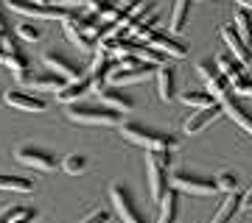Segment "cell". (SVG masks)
I'll return each mask as SVG.
<instances>
[{
    "label": "cell",
    "mask_w": 252,
    "mask_h": 223,
    "mask_svg": "<svg viewBox=\"0 0 252 223\" xmlns=\"http://www.w3.org/2000/svg\"><path fill=\"white\" fill-rule=\"evenodd\" d=\"M235 3H241V9H252V0H235Z\"/></svg>",
    "instance_id": "cell-40"
},
{
    "label": "cell",
    "mask_w": 252,
    "mask_h": 223,
    "mask_svg": "<svg viewBox=\"0 0 252 223\" xmlns=\"http://www.w3.org/2000/svg\"><path fill=\"white\" fill-rule=\"evenodd\" d=\"M190 3H196V0H190Z\"/></svg>",
    "instance_id": "cell-43"
},
{
    "label": "cell",
    "mask_w": 252,
    "mask_h": 223,
    "mask_svg": "<svg viewBox=\"0 0 252 223\" xmlns=\"http://www.w3.org/2000/svg\"><path fill=\"white\" fill-rule=\"evenodd\" d=\"M168 168H171V165L160 162L157 153L149 151V190H152V201H157V204H160V198L165 196V190L171 187V181H168Z\"/></svg>",
    "instance_id": "cell-9"
},
{
    "label": "cell",
    "mask_w": 252,
    "mask_h": 223,
    "mask_svg": "<svg viewBox=\"0 0 252 223\" xmlns=\"http://www.w3.org/2000/svg\"><path fill=\"white\" fill-rule=\"evenodd\" d=\"M9 9L28 20H62V23L70 17V11H73V9H59L54 3L42 6V3H34V0H9Z\"/></svg>",
    "instance_id": "cell-6"
},
{
    "label": "cell",
    "mask_w": 252,
    "mask_h": 223,
    "mask_svg": "<svg viewBox=\"0 0 252 223\" xmlns=\"http://www.w3.org/2000/svg\"><path fill=\"white\" fill-rule=\"evenodd\" d=\"M121 134H124L129 143L143 145L149 151H174L180 140L168 131H160V128H152V125H143L137 120H129V123H121Z\"/></svg>",
    "instance_id": "cell-1"
},
{
    "label": "cell",
    "mask_w": 252,
    "mask_h": 223,
    "mask_svg": "<svg viewBox=\"0 0 252 223\" xmlns=\"http://www.w3.org/2000/svg\"><path fill=\"white\" fill-rule=\"evenodd\" d=\"M196 70H199V75L205 78V84H207V95H213L216 100H221L224 95H230L233 89H230V81L219 73V67L210 59H202V62L196 64Z\"/></svg>",
    "instance_id": "cell-8"
},
{
    "label": "cell",
    "mask_w": 252,
    "mask_h": 223,
    "mask_svg": "<svg viewBox=\"0 0 252 223\" xmlns=\"http://www.w3.org/2000/svg\"><path fill=\"white\" fill-rule=\"evenodd\" d=\"M98 92H101V100H104V106L115 109V112H121V115L135 109V98H132V95H129L124 87H112V84H109V87H101Z\"/></svg>",
    "instance_id": "cell-15"
},
{
    "label": "cell",
    "mask_w": 252,
    "mask_h": 223,
    "mask_svg": "<svg viewBox=\"0 0 252 223\" xmlns=\"http://www.w3.org/2000/svg\"><path fill=\"white\" fill-rule=\"evenodd\" d=\"M219 106H221V112H224L230 120H235V123H238L244 131L252 137V109L247 106L238 95H233V92H230V95H224V98L219 100Z\"/></svg>",
    "instance_id": "cell-10"
},
{
    "label": "cell",
    "mask_w": 252,
    "mask_h": 223,
    "mask_svg": "<svg viewBox=\"0 0 252 223\" xmlns=\"http://www.w3.org/2000/svg\"><path fill=\"white\" fill-rule=\"evenodd\" d=\"M112 64H115V59H112V56H107V53H95V62H93V67H90L93 89H101V87H104V78L109 75Z\"/></svg>",
    "instance_id": "cell-24"
},
{
    "label": "cell",
    "mask_w": 252,
    "mask_h": 223,
    "mask_svg": "<svg viewBox=\"0 0 252 223\" xmlns=\"http://www.w3.org/2000/svg\"><path fill=\"white\" fill-rule=\"evenodd\" d=\"M6 64L11 67L14 78H17V84H26V81H28V56H26V50L20 48V50L6 53Z\"/></svg>",
    "instance_id": "cell-25"
},
{
    "label": "cell",
    "mask_w": 252,
    "mask_h": 223,
    "mask_svg": "<svg viewBox=\"0 0 252 223\" xmlns=\"http://www.w3.org/2000/svg\"><path fill=\"white\" fill-rule=\"evenodd\" d=\"M221 115H224V112H221V106H219V103H213V106H207V109H196V112L185 120V125H182V128H185V134H190V137H193V134L205 131L210 123H216Z\"/></svg>",
    "instance_id": "cell-14"
},
{
    "label": "cell",
    "mask_w": 252,
    "mask_h": 223,
    "mask_svg": "<svg viewBox=\"0 0 252 223\" xmlns=\"http://www.w3.org/2000/svg\"><path fill=\"white\" fill-rule=\"evenodd\" d=\"M146 45H152V48H157L162 56H174V59H185L188 56V48H185V42H180V39H174L171 34H165V31H154L149 39H146Z\"/></svg>",
    "instance_id": "cell-13"
},
{
    "label": "cell",
    "mask_w": 252,
    "mask_h": 223,
    "mask_svg": "<svg viewBox=\"0 0 252 223\" xmlns=\"http://www.w3.org/2000/svg\"><path fill=\"white\" fill-rule=\"evenodd\" d=\"M81 223H109V212L107 209H98V212H90Z\"/></svg>",
    "instance_id": "cell-38"
},
{
    "label": "cell",
    "mask_w": 252,
    "mask_h": 223,
    "mask_svg": "<svg viewBox=\"0 0 252 223\" xmlns=\"http://www.w3.org/2000/svg\"><path fill=\"white\" fill-rule=\"evenodd\" d=\"M3 100L9 103V106L14 109H23V112H45L48 109V100L39 98V95H31V92H20V89H14V92H6L3 95Z\"/></svg>",
    "instance_id": "cell-16"
},
{
    "label": "cell",
    "mask_w": 252,
    "mask_h": 223,
    "mask_svg": "<svg viewBox=\"0 0 252 223\" xmlns=\"http://www.w3.org/2000/svg\"><path fill=\"white\" fill-rule=\"evenodd\" d=\"M62 168L67 170L70 176H81V173L87 170V156H84V153H70V156L62 159Z\"/></svg>",
    "instance_id": "cell-34"
},
{
    "label": "cell",
    "mask_w": 252,
    "mask_h": 223,
    "mask_svg": "<svg viewBox=\"0 0 252 223\" xmlns=\"http://www.w3.org/2000/svg\"><path fill=\"white\" fill-rule=\"evenodd\" d=\"M42 62H45L48 70L56 73V75H62L64 81H73V78H79L81 75L79 64L73 62L67 53H62V50H48V53L42 56Z\"/></svg>",
    "instance_id": "cell-11"
},
{
    "label": "cell",
    "mask_w": 252,
    "mask_h": 223,
    "mask_svg": "<svg viewBox=\"0 0 252 223\" xmlns=\"http://www.w3.org/2000/svg\"><path fill=\"white\" fill-rule=\"evenodd\" d=\"M87 92H93V78H90V73H81L79 78L64 81V87L56 89V100L70 106V103H79V98H84Z\"/></svg>",
    "instance_id": "cell-12"
},
{
    "label": "cell",
    "mask_w": 252,
    "mask_h": 223,
    "mask_svg": "<svg viewBox=\"0 0 252 223\" xmlns=\"http://www.w3.org/2000/svg\"><path fill=\"white\" fill-rule=\"evenodd\" d=\"M157 23H160V17H157V14L137 20L135 25L129 28V31H132V36H135V42H146V39H149V36H152L154 31H157Z\"/></svg>",
    "instance_id": "cell-31"
},
{
    "label": "cell",
    "mask_w": 252,
    "mask_h": 223,
    "mask_svg": "<svg viewBox=\"0 0 252 223\" xmlns=\"http://www.w3.org/2000/svg\"><path fill=\"white\" fill-rule=\"evenodd\" d=\"M0 190H14V193H34V181L26 176H11L0 173Z\"/></svg>",
    "instance_id": "cell-28"
},
{
    "label": "cell",
    "mask_w": 252,
    "mask_h": 223,
    "mask_svg": "<svg viewBox=\"0 0 252 223\" xmlns=\"http://www.w3.org/2000/svg\"><path fill=\"white\" fill-rule=\"evenodd\" d=\"M14 159L20 165H26V168H36V170H56L59 159H56V153H51L48 148H39V145H20L17 151H14Z\"/></svg>",
    "instance_id": "cell-7"
},
{
    "label": "cell",
    "mask_w": 252,
    "mask_h": 223,
    "mask_svg": "<svg viewBox=\"0 0 252 223\" xmlns=\"http://www.w3.org/2000/svg\"><path fill=\"white\" fill-rule=\"evenodd\" d=\"M180 218V190L168 187L165 196L160 198V221L157 223H177Z\"/></svg>",
    "instance_id": "cell-20"
},
{
    "label": "cell",
    "mask_w": 252,
    "mask_h": 223,
    "mask_svg": "<svg viewBox=\"0 0 252 223\" xmlns=\"http://www.w3.org/2000/svg\"><path fill=\"white\" fill-rule=\"evenodd\" d=\"M157 92H160V100H165V103L174 100V95H177V73L168 64L157 67Z\"/></svg>",
    "instance_id": "cell-19"
},
{
    "label": "cell",
    "mask_w": 252,
    "mask_h": 223,
    "mask_svg": "<svg viewBox=\"0 0 252 223\" xmlns=\"http://www.w3.org/2000/svg\"><path fill=\"white\" fill-rule=\"evenodd\" d=\"M219 67V73L224 75L230 84H233L235 78H241V75H247V67H244L238 59H235L233 53H221V56H216V62H213Z\"/></svg>",
    "instance_id": "cell-22"
},
{
    "label": "cell",
    "mask_w": 252,
    "mask_h": 223,
    "mask_svg": "<svg viewBox=\"0 0 252 223\" xmlns=\"http://www.w3.org/2000/svg\"><path fill=\"white\" fill-rule=\"evenodd\" d=\"M51 3L59 9H84L87 6V0H51Z\"/></svg>",
    "instance_id": "cell-37"
},
{
    "label": "cell",
    "mask_w": 252,
    "mask_h": 223,
    "mask_svg": "<svg viewBox=\"0 0 252 223\" xmlns=\"http://www.w3.org/2000/svg\"><path fill=\"white\" fill-rule=\"evenodd\" d=\"M174 190H185V193H193V196H210V193H219L216 178L205 176V173H196V170H174L168 176Z\"/></svg>",
    "instance_id": "cell-3"
},
{
    "label": "cell",
    "mask_w": 252,
    "mask_h": 223,
    "mask_svg": "<svg viewBox=\"0 0 252 223\" xmlns=\"http://www.w3.org/2000/svg\"><path fill=\"white\" fill-rule=\"evenodd\" d=\"M17 34H20V39H26V42H36V39H42V28L36 25L34 20H26V23L17 25Z\"/></svg>",
    "instance_id": "cell-35"
},
{
    "label": "cell",
    "mask_w": 252,
    "mask_h": 223,
    "mask_svg": "<svg viewBox=\"0 0 252 223\" xmlns=\"http://www.w3.org/2000/svg\"><path fill=\"white\" fill-rule=\"evenodd\" d=\"M233 28H235V34L247 42V48H252V17H250V11H247V9H235Z\"/></svg>",
    "instance_id": "cell-30"
},
{
    "label": "cell",
    "mask_w": 252,
    "mask_h": 223,
    "mask_svg": "<svg viewBox=\"0 0 252 223\" xmlns=\"http://www.w3.org/2000/svg\"><path fill=\"white\" fill-rule=\"evenodd\" d=\"M216 178V187L224 190V193H238V187H241V178H238V173L235 170H221Z\"/></svg>",
    "instance_id": "cell-33"
},
{
    "label": "cell",
    "mask_w": 252,
    "mask_h": 223,
    "mask_svg": "<svg viewBox=\"0 0 252 223\" xmlns=\"http://www.w3.org/2000/svg\"><path fill=\"white\" fill-rule=\"evenodd\" d=\"M188 14H190V0H177L174 3V11H171V25H168L171 36L182 34L188 28Z\"/></svg>",
    "instance_id": "cell-26"
},
{
    "label": "cell",
    "mask_w": 252,
    "mask_h": 223,
    "mask_svg": "<svg viewBox=\"0 0 252 223\" xmlns=\"http://www.w3.org/2000/svg\"><path fill=\"white\" fill-rule=\"evenodd\" d=\"M241 204H244V198L238 196V193H227L224 204L219 206V212L213 215V221L210 223H233L235 215L241 212Z\"/></svg>",
    "instance_id": "cell-23"
},
{
    "label": "cell",
    "mask_w": 252,
    "mask_h": 223,
    "mask_svg": "<svg viewBox=\"0 0 252 223\" xmlns=\"http://www.w3.org/2000/svg\"><path fill=\"white\" fill-rule=\"evenodd\" d=\"M221 39L227 42V48H230V53L238 59V62L247 67V64L252 62V48H247V42H244L241 36L235 34V28H233V23L230 25H221Z\"/></svg>",
    "instance_id": "cell-17"
},
{
    "label": "cell",
    "mask_w": 252,
    "mask_h": 223,
    "mask_svg": "<svg viewBox=\"0 0 252 223\" xmlns=\"http://www.w3.org/2000/svg\"><path fill=\"white\" fill-rule=\"evenodd\" d=\"M182 103L190 109H207L213 106V103H219L213 95H207V92H193V89H188V92H182Z\"/></svg>",
    "instance_id": "cell-32"
},
{
    "label": "cell",
    "mask_w": 252,
    "mask_h": 223,
    "mask_svg": "<svg viewBox=\"0 0 252 223\" xmlns=\"http://www.w3.org/2000/svg\"><path fill=\"white\" fill-rule=\"evenodd\" d=\"M34 3H42V6H48V3H51V0H34Z\"/></svg>",
    "instance_id": "cell-42"
},
{
    "label": "cell",
    "mask_w": 252,
    "mask_h": 223,
    "mask_svg": "<svg viewBox=\"0 0 252 223\" xmlns=\"http://www.w3.org/2000/svg\"><path fill=\"white\" fill-rule=\"evenodd\" d=\"M36 221V209H31V206H11L9 212H3L0 215V223H31Z\"/></svg>",
    "instance_id": "cell-29"
},
{
    "label": "cell",
    "mask_w": 252,
    "mask_h": 223,
    "mask_svg": "<svg viewBox=\"0 0 252 223\" xmlns=\"http://www.w3.org/2000/svg\"><path fill=\"white\" fill-rule=\"evenodd\" d=\"M132 56H137V59L143 64H149V67H162V64H165V56H162L157 48H152V45H146V42H137Z\"/></svg>",
    "instance_id": "cell-27"
},
{
    "label": "cell",
    "mask_w": 252,
    "mask_h": 223,
    "mask_svg": "<svg viewBox=\"0 0 252 223\" xmlns=\"http://www.w3.org/2000/svg\"><path fill=\"white\" fill-rule=\"evenodd\" d=\"M115 3H121V6L126 9V6H129V3H135V0H115Z\"/></svg>",
    "instance_id": "cell-41"
},
{
    "label": "cell",
    "mask_w": 252,
    "mask_h": 223,
    "mask_svg": "<svg viewBox=\"0 0 252 223\" xmlns=\"http://www.w3.org/2000/svg\"><path fill=\"white\" fill-rule=\"evenodd\" d=\"M241 206H247V209H252V190L247 193V196H244V204H241Z\"/></svg>",
    "instance_id": "cell-39"
},
{
    "label": "cell",
    "mask_w": 252,
    "mask_h": 223,
    "mask_svg": "<svg viewBox=\"0 0 252 223\" xmlns=\"http://www.w3.org/2000/svg\"><path fill=\"white\" fill-rule=\"evenodd\" d=\"M84 9L93 11L98 20H107V23H115V20H121V14H124V6L115 3V0H87Z\"/></svg>",
    "instance_id": "cell-18"
},
{
    "label": "cell",
    "mask_w": 252,
    "mask_h": 223,
    "mask_svg": "<svg viewBox=\"0 0 252 223\" xmlns=\"http://www.w3.org/2000/svg\"><path fill=\"white\" fill-rule=\"evenodd\" d=\"M149 73H152V67L143 64L137 56H124V59H118V62L112 64V70H109L107 78L112 81V87H126V84L143 81Z\"/></svg>",
    "instance_id": "cell-4"
},
{
    "label": "cell",
    "mask_w": 252,
    "mask_h": 223,
    "mask_svg": "<svg viewBox=\"0 0 252 223\" xmlns=\"http://www.w3.org/2000/svg\"><path fill=\"white\" fill-rule=\"evenodd\" d=\"M230 89H233V95L252 98V78H250V75H241V78H235L233 84H230Z\"/></svg>",
    "instance_id": "cell-36"
},
{
    "label": "cell",
    "mask_w": 252,
    "mask_h": 223,
    "mask_svg": "<svg viewBox=\"0 0 252 223\" xmlns=\"http://www.w3.org/2000/svg\"><path fill=\"white\" fill-rule=\"evenodd\" d=\"M67 117L73 123H87V125H121L124 115L104 103H70Z\"/></svg>",
    "instance_id": "cell-2"
},
{
    "label": "cell",
    "mask_w": 252,
    "mask_h": 223,
    "mask_svg": "<svg viewBox=\"0 0 252 223\" xmlns=\"http://www.w3.org/2000/svg\"><path fill=\"white\" fill-rule=\"evenodd\" d=\"M109 198H112V206H115V212L121 215V221L124 223H149L146 221V215L137 209L132 190L126 187L124 181H115V184L109 187Z\"/></svg>",
    "instance_id": "cell-5"
},
{
    "label": "cell",
    "mask_w": 252,
    "mask_h": 223,
    "mask_svg": "<svg viewBox=\"0 0 252 223\" xmlns=\"http://www.w3.org/2000/svg\"><path fill=\"white\" fill-rule=\"evenodd\" d=\"M26 84L31 89H36V92H48V89H62L64 78L56 75V73H51V70H39V73H34V75H28Z\"/></svg>",
    "instance_id": "cell-21"
}]
</instances>
